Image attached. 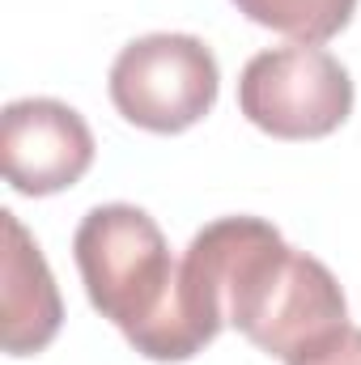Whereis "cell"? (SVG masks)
I'll use <instances>...</instances> for the list:
<instances>
[{
	"mask_svg": "<svg viewBox=\"0 0 361 365\" xmlns=\"http://www.w3.org/2000/svg\"><path fill=\"white\" fill-rule=\"evenodd\" d=\"M73 259L90 306L145 357L166 323L179 268L162 225L136 204H98L73 234Z\"/></svg>",
	"mask_w": 361,
	"mask_h": 365,
	"instance_id": "obj_1",
	"label": "cell"
},
{
	"mask_svg": "<svg viewBox=\"0 0 361 365\" xmlns=\"http://www.w3.org/2000/svg\"><path fill=\"white\" fill-rule=\"evenodd\" d=\"M106 90L115 110L132 128L179 136L217 106L221 68L204 38L162 30V34L132 38L115 56Z\"/></svg>",
	"mask_w": 361,
	"mask_h": 365,
	"instance_id": "obj_2",
	"label": "cell"
},
{
	"mask_svg": "<svg viewBox=\"0 0 361 365\" xmlns=\"http://www.w3.org/2000/svg\"><path fill=\"white\" fill-rule=\"evenodd\" d=\"M238 110L276 140H323L353 115V77L323 47H268L238 77Z\"/></svg>",
	"mask_w": 361,
	"mask_h": 365,
	"instance_id": "obj_3",
	"label": "cell"
},
{
	"mask_svg": "<svg viewBox=\"0 0 361 365\" xmlns=\"http://www.w3.org/2000/svg\"><path fill=\"white\" fill-rule=\"evenodd\" d=\"M93 132L60 98H17L0 115V166L17 195H56L93 166Z\"/></svg>",
	"mask_w": 361,
	"mask_h": 365,
	"instance_id": "obj_4",
	"label": "cell"
},
{
	"mask_svg": "<svg viewBox=\"0 0 361 365\" xmlns=\"http://www.w3.org/2000/svg\"><path fill=\"white\" fill-rule=\"evenodd\" d=\"M4 255H0V349L9 357L43 353L64 327V302L39 242L17 221L13 208L0 212Z\"/></svg>",
	"mask_w": 361,
	"mask_h": 365,
	"instance_id": "obj_5",
	"label": "cell"
},
{
	"mask_svg": "<svg viewBox=\"0 0 361 365\" xmlns=\"http://www.w3.org/2000/svg\"><path fill=\"white\" fill-rule=\"evenodd\" d=\"M234 4L247 21L306 47L332 43L357 13V0H234Z\"/></svg>",
	"mask_w": 361,
	"mask_h": 365,
	"instance_id": "obj_6",
	"label": "cell"
},
{
	"mask_svg": "<svg viewBox=\"0 0 361 365\" xmlns=\"http://www.w3.org/2000/svg\"><path fill=\"white\" fill-rule=\"evenodd\" d=\"M285 365H361V327H340V331H332L327 340H319V344H310L306 353H298L293 361Z\"/></svg>",
	"mask_w": 361,
	"mask_h": 365,
	"instance_id": "obj_7",
	"label": "cell"
}]
</instances>
